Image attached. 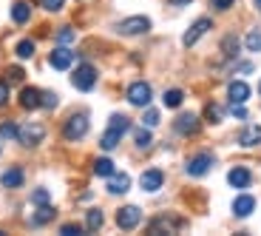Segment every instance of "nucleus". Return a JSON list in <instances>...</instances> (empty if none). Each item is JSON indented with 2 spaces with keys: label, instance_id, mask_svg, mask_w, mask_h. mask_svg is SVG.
<instances>
[{
  "label": "nucleus",
  "instance_id": "obj_29",
  "mask_svg": "<svg viewBox=\"0 0 261 236\" xmlns=\"http://www.w3.org/2000/svg\"><path fill=\"white\" fill-rule=\"evenodd\" d=\"M204 117H207V123H222V117H224V111H222V108H219V105H216V103H210L207 105V108H204Z\"/></svg>",
  "mask_w": 261,
  "mask_h": 236
},
{
  "label": "nucleus",
  "instance_id": "obj_13",
  "mask_svg": "<svg viewBox=\"0 0 261 236\" xmlns=\"http://www.w3.org/2000/svg\"><path fill=\"white\" fill-rule=\"evenodd\" d=\"M227 182L233 185V188L244 191V188H250V182H253V174H250V171L244 168V165H236V168L227 174Z\"/></svg>",
  "mask_w": 261,
  "mask_h": 236
},
{
  "label": "nucleus",
  "instance_id": "obj_32",
  "mask_svg": "<svg viewBox=\"0 0 261 236\" xmlns=\"http://www.w3.org/2000/svg\"><path fill=\"white\" fill-rule=\"evenodd\" d=\"M74 37H77V34H74V29H71V26H63V29L57 32V43H60V46H65V43H71Z\"/></svg>",
  "mask_w": 261,
  "mask_h": 236
},
{
  "label": "nucleus",
  "instance_id": "obj_33",
  "mask_svg": "<svg viewBox=\"0 0 261 236\" xmlns=\"http://www.w3.org/2000/svg\"><path fill=\"white\" fill-rule=\"evenodd\" d=\"M23 77H26V72H23L20 66H12L6 72V83H23Z\"/></svg>",
  "mask_w": 261,
  "mask_h": 236
},
{
  "label": "nucleus",
  "instance_id": "obj_9",
  "mask_svg": "<svg viewBox=\"0 0 261 236\" xmlns=\"http://www.w3.org/2000/svg\"><path fill=\"white\" fill-rule=\"evenodd\" d=\"M210 168H213V157H210V154H196V157L188 159V174L190 177H204Z\"/></svg>",
  "mask_w": 261,
  "mask_h": 236
},
{
  "label": "nucleus",
  "instance_id": "obj_34",
  "mask_svg": "<svg viewBox=\"0 0 261 236\" xmlns=\"http://www.w3.org/2000/svg\"><path fill=\"white\" fill-rule=\"evenodd\" d=\"M142 125H148V128H153V125H159V111L156 108H148L142 117Z\"/></svg>",
  "mask_w": 261,
  "mask_h": 236
},
{
  "label": "nucleus",
  "instance_id": "obj_26",
  "mask_svg": "<svg viewBox=\"0 0 261 236\" xmlns=\"http://www.w3.org/2000/svg\"><path fill=\"white\" fill-rule=\"evenodd\" d=\"M244 46H247V52H261V29H253L244 37Z\"/></svg>",
  "mask_w": 261,
  "mask_h": 236
},
{
  "label": "nucleus",
  "instance_id": "obj_31",
  "mask_svg": "<svg viewBox=\"0 0 261 236\" xmlns=\"http://www.w3.org/2000/svg\"><path fill=\"white\" fill-rule=\"evenodd\" d=\"M0 139H17V125H14V123H3V125H0Z\"/></svg>",
  "mask_w": 261,
  "mask_h": 236
},
{
  "label": "nucleus",
  "instance_id": "obj_36",
  "mask_svg": "<svg viewBox=\"0 0 261 236\" xmlns=\"http://www.w3.org/2000/svg\"><path fill=\"white\" fill-rule=\"evenodd\" d=\"M32 202H34V205H46V202H48V191H46V188H37V191L32 194Z\"/></svg>",
  "mask_w": 261,
  "mask_h": 236
},
{
  "label": "nucleus",
  "instance_id": "obj_35",
  "mask_svg": "<svg viewBox=\"0 0 261 236\" xmlns=\"http://www.w3.org/2000/svg\"><path fill=\"white\" fill-rule=\"evenodd\" d=\"M40 6L46 9V12H60L65 6V0H40Z\"/></svg>",
  "mask_w": 261,
  "mask_h": 236
},
{
  "label": "nucleus",
  "instance_id": "obj_10",
  "mask_svg": "<svg viewBox=\"0 0 261 236\" xmlns=\"http://www.w3.org/2000/svg\"><path fill=\"white\" fill-rule=\"evenodd\" d=\"M48 63H51V68H57V72H68L74 63V52H68L65 46H57L51 52V57H48Z\"/></svg>",
  "mask_w": 261,
  "mask_h": 236
},
{
  "label": "nucleus",
  "instance_id": "obj_5",
  "mask_svg": "<svg viewBox=\"0 0 261 236\" xmlns=\"http://www.w3.org/2000/svg\"><path fill=\"white\" fill-rule=\"evenodd\" d=\"M150 97H153V91H150V85L145 83V80H139V83H130V85H128V103H130V105L148 108V105H150Z\"/></svg>",
  "mask_w": 261,
  "mask_h": 236
},
{
  "label": "nucleus",
  "instance_id": "obj_17",
  "mask_svg": "<svg viewBox=\"0 0 261 236\" xmlns=\"http://www.w3.org/2000/svg\"><path fill=\"white\" fill-rule=\"evenodd\" d=\"M253 208H255V199L250 197V194H242V197H236V202H233V214H236L239 219L250 217V214H253Z\"/></svg>",
  "mask_w": 261,
  "mask_h": 236
},
{
  "label": "nucleus",
  "instance_id": "obj_44",
  "mask_svg": "<svg viewBox=\"0 0 261 236\" xmlns=\"http://www.w3.org/2000/svg\"><path fill=\"white\" fill-rule=\"evenodd\" d=\"M258 91H261V83H258Z\"/></svg>",
  "mask_w": 261,
  "mask_h": 236
},
{
  "label": "nucleus",
  "instance_id": "obj_4",
  "mask_svg": "<svg viewBox=\"0 0 261 236\" xmlns=\"http://www.w3.org/2000/svg\"><path fill=\"white\" fill-rule=\"evenodd\" d=\"M85 134H88V117L85 114H74V117H68L65 120V125H63V137L65 139H83Z\"/></svg>",
  "mask_w": 261,
  "mask_h": 236
},
{
  "label": "nucleus",
  "instance_id": "obj_40",
  "mask_svg": "<svg viewBox=\"0 0 261 236\" xmlns=\"http://www.w3.org/2000/svg\"><path fill=\"white\" fill-rule=\"evenodd\" d=\"M6 100H9V85L0 83V105H6Z\"/></svg>",
  "mask_w": 261,
  "mask_h": 236
},
{
  "label": "nucleus",
  "instance_id": "obj_6",
  "mask_svg": "<svg viewBox=\"0 0 261 236\" xmlns=\"http://www.w3.org/2000/svg\"><path fill=\"white\" fill-rule=\"evenodd\" d=\"M139 222H142V210L137 205H125V208L117 210V225L122 230H134Z\"/></svg>",
  "mask_w": 261,
  "mask_h": 236
},
{
  "label": "nucleus",
  "instance_id": "obj_38",
  "mask_svg": "<svg viewBox=\"0 0 261 236\" xmlns=\"http://www.w3.org/2000/svg\"><path fill=\"white\" fill-rule=\"evenodd\" d=\"M60 233L63 236H83V228H80V225H63Z\"/></svg>",
  "mask_w": 261,
  "mask_h": 236
},
{
  "label": "nucleus",
  "instance_id": "obj_41",
  "mask_svg": "<svg viewBox=\"0 0 261 236\" xmlns=\"http://www.w3.org/2000/svg\"><path fill=\"white\" fill-rule=\"evenodd\" d=\"M230 111H233V114H236V117H239V120H244V117H247V114H244V108H242V105H233Z\"/></svg>",
  "mask_w": 261,
  "mask_h": 236
},
{
  "label": "nucleus",
  "instance_id": "obj_1",
  "mask_svg": "<svg viewBox=\"0 0 261 236\" xmlns=\"http://www.w3.org/2000/svg\"><path fill=\"white\" fill-rule=\"evenodd\" d=\"M117 32L125 34V37H137V34H148L150 32V20L148 17H125L117 23Z\"/></svg>",
  "mask_w": 261,
  "mask_h": 236
},
{
  "label": "nucleus",
  "instance_id": "obj_28",
  "mask_svg": "<svg viewBox=\"0 0 261 236\" xmlns=\"http://www.w3.org/2000/svg\"><path fill=\"white\" fill-rule=\"evenodd\" d=\"M108 128H114V131L125 134V131L130 128V123H128V117H125V114H114V117H111V123H108Z\"/></svg>",
  "mask_w": 261,
  "mask_h": 236
},
{
  "label": "nucleus",
  "instance_id": "obj_15",
  "mask_svg": "<svg viewBox=\"0 0 261 236\" xmlns=\"http://www.w3.org/2000/svg\"><path fill=\"white\" fill-rule=\"evenodd\" d=\"M239 145L242 148H253V145H261V125H247L239 134Z\"/></svg>",
  "mask_w": 261,
  "mask_h": 236
},
{
  "label": "nucleus",
  "instance_id": "obj_24",
  "mask_svg": "<svg viewBox=\"0 0 261 236\" xmlns=\"http://www.w3.org/2000/svg\"><path fill=\"white\" fill-rule=\"evenodd\" d=\"M182 100H185V94L179 91V88H170V91H165L162 103L168 105V108H179V105H182Z\"/></svg>",
  "mask_w": 261,
  "mask_h": 236
},
{
  "label": "nucleus",
  "instance_id": "obj_37",
  "mask_svg": "<svg viewBox=\"0 0 261 236\" xmlns=\"http://www.w3.org/2000/svg\"><path fill=\"white\" fill-rule=\"evenodd\" d=\"M57 94L54 91H43V105H46V108H57Z\"/></svg>",
  "mask_w": 261,
  "mask_h": 236
},
{
  "label": "nucleus",
  "instance_id": "obj_20",
  "mask_svg": "<svg viewBox=\"0 0 261 236\" xmlns=\"http://www.w3.org/2000/svg\"><path fill=\"white\" fill-rule=\"evenodd\" d=\"M54 217H57V210H54L51 205L46 202V205H40V210H37V214L32 217V225H48Z\"/></svg>",
  "mask_w": 261,
  "mask_h": 236
},
{
  "label": "nucleus",
  "instance_id": "obj_43",
  "mask_svg": "<svg viewBox=\"0 0 261 236\" xmlns=\"http://www.w3.org/2000/svg\"><path fill=\"white\" fill-rule=\"evenodd\" d=\"M253 3H255V9H258V12H261V0H253Z\"/></svg>",
  "mask_w": 261,
  "mask_h": 236
},
{
  "label": "nucleus",
  "instance_id": "obj_25",
  "mask_svg": "<svg viewBox=\"0 0 261 236\" xmlns=\"http://www.w3.org/2000/svg\"><path fill=\"white\" fill-rule=\"evenodd\" d=\"M14 54H17L20 60L34 57V40H20V43H17V49H14Z\"/></svg>",
  "mask_w": 261,
  "mask_h": 236
},
{
  "label": "nucleus",
  "instance_id": "obj_30",
  "mask_svg": "<svg viewBox=\"0 0 261 236\" xmlns=\"http://www.w3.org/2000/svg\"><path fill=\"white\" fill-rule=\"evenodd\" d=\"M222 49H224V54H227V57H236V54H239V40H236L233 34H227V37H224V43H222Z\"/></svg>",
  "mask_w": 261,
  "mask_h": 236
},
{
  "label": "nucleus",
  "instance_id": "obj_21",
  "mask_svg": "<svg viewBox=\"0 0 261 236\" xmlns=\"http://www.w3.org/2000/svg\"><path fill=\"white\" fill-rule=\"evenodd\" d=\"M102 222H105L102 210L91 208V210H88V214H85V228H88V230H99V228H102Z\"/></svg>",
  "mask_w": 261,
  "mask_h": 236
},
{
  "label": "nucleus",
  "instance_id": "obj_8",
  "mask_svg": "<svg viewBox=\"0 0 261 236\" xmlns=\"http://www.w3.org/2000/svg\"><path fill=\"white\" fill-rule=\"evenodd\" d=\"M227 100H230V105H244L250 100V85L244 80H233L227 85Z\"/></svg>",
  "mask_w": 261,
  "mask_h": 236
},
{
  "label": "nucleus",
  "instance_id": "obj_16",
  "mask_svg": "<svg viewBox=\"0 0 261 236\" xmlns=\"http://www.w3.org/2000/svg\"><path fill=\"white\" fill-rule=\"evenodd\" d=\"M23 179H26V174H23V168H17V165L0 174V185H3V188H20Z\"/></svg>",
  "mask_w": 261,
  "mask_h": 236
},
{
  "label": "nucleus",
  "instance_id": "obj_18",
  "mask_svg": "<svg viewBox=\"0 0 261 236\" xmlns=\"http://www.w3.org/2000/svg\"><path fill=\"white\" fill-rule=\"evenodd\" d=\"M128 188H130L128 174H117V171H114L111 177H108V194H125Z\"/></svg>",
  "mask_w": 261,
  "mask_h": 236
},
{
  "label": "nucleus",
  "instance_id": "obj_12",
  "mask_svg": "<svg viewBox=\"0 0 261 236\" xmlns=\"http://www.w3.org/2000/svg\"><path fill=\"white\" fill-rule=\"evenodd\" d=\"M40 105H43V91H40V88H32V85H26V88L20 91V108L34 111V108H40Z\"/></svg>",
  "mask_w": 261,
  "mask_h": 236
},
{
  "label": "nucleus",
  "instance_id": "obj_2",
  "mask_svg": "<svg viewBox=\"0 0 261 236\" xmlns=\"http://www.w3.org/2000/svg\"><path fill=\"white\" fill-rule=\"evenodd\" d=\"M17 139L23 145H40L43 139H46V125H40V123H23L17 128Z\"/></svg>",
  "mask_w": 261,
  "mask_h": 236
},
{
  "label": "nucleus",
  "instance_id": "obj_14",
  "mask_svg": "<svg viewBox=\"0 0 261 236\" xmlns=\"http://www.w3.org/2000/svg\"><path fill=\"white\" fill-rule=\"evenodd\" d=\"M199 128H202V123H199L196 114H182V117L176 120V131L182 134V137H193V134H199Z\"/></svg>",
  "mask_w": 261,
  "mask_h": 236
},
{
  "label": "nucleus",
  "instance_id": "obj_7",
  "mask_svg": "<svg viewBox=\"0 0 261 236\" xmlns=\"http://www.w3.org/2000/svg\"><path fill=\"white\" fill-rule=\"evenodd\" d=\"M210 26H213V20H210V17H199V20L193 23V26H190L188 32H185L182 43H185L188 49H190V46H196V40L202 37V34H207V32H210Z\"/></svg>",
  "mask_w": 261,
  "mask_h": 236
},
{
  "label": "nucleus",
  "instance_id": "obj_42",
  "mask_svg": "<svg viewBox=\"0 0 261 236\" xmlns=\"http://www.w3.org/2000/svg\"><path fill=\"white\" fill-rule=\"evenodd\" d=\"M170 3H176V6H179V3H190V0H170Z\"/></svg>",
  "mask_w": 261,
  "mask_h": 236
},
{
  "label": "nucleus",
  "instance_id": "obj_22",
  "mask_svg": "<svg viewBox=\"0 0 261 236\" xmlns=\"http://www.w3.org/2000/svg\"><path fill=\"white\" fill-rule=\"evenodd\" d=\"M119 139H122V134L114 131V128H108V131L102 134V139H99V145H102L105 151H114V148L119 145Z\"/></svg>",
  "mask_w": 261,
  "mask_h": 236
},
{
  "label": "nucleus",
  "instance_id": "obj_39",
  "mask_svg": "<svg viewBox=\"0 0 261 236\" xmlns=\"http://www.w3.org/2000/svg\"><path fill=\"white\" fill-rule=\"evenodd\" d=\"M233 3H236V0H210V6H213L216 12H227Z\"/></svg>",
  "mask_w": 261,
  "mask_h": 236
},
{
  "label": "nucleus",
  "instance_id": "obj_27",
  "mask_svg": "<svg viewBox=\"0 0 261 236\" xmlns=\"http://www.w3.org/2000/svg\"><path fill=\"white\" fill-rule=\"evenodd\" d=\"M134 143H137V148H150L153 137H150L148 128H137V131H134Z\"/></svg>",
  "mask_w": 261,
  "mask_h": 236
},
{
  "label": "nucleus",
  "instance_id": "obj_19",
  "mask_svg": "<svg viewBox=\"0 0 261 236\" xmlns=\"http://www.w3.org/2000/svg\"><path fill=\"white\" fill-rule=\"evenodd\" d=\"M29 17H32V6H29L26 0H14L12 3V20L17 26H23V23H29Z\"/></svg>",
  "mask_w": 261,
  "mask_h": 236
},
{
  "label": "nucleus",
  "instance_id": "obj_23",
  "mask_svg": "<svg viewBox=\"0 0 261 236\" xmlns=\"http://www.w3.org/2000/svg\"><path fill=\"white\" fill-rule=\"evenodd\" d=\"M94 174H97V177H111V174H114V162L108 157H99L97 162H94Z\"/></svg>",
  "mask_w": 261,
  "mask_h": 236
},
{
  "label": "nucleus",
  "instance_id": "obj_3",
  "mask_svg": "<svg viewBox=\"0 0 261 236\" xmlns=\"http://www.w3.org/2000/svg\"><path fill=\"white\" fill-rule=\"evenodd\" d=\"M71 83H74V88H80V91H91L94 85H97V68L88 66V63L77 66V72L71 74Z\"/></svg>",
  "mask_w": 261,
  "mask_h": 236
},
{
  "label": "nucleus",
  "instance_id": "obj_11",
  "mask_svg": "<svg viewBox=\"0 0 261 236\" xmlns=\"http://www.w3.org/2000/svg\"><path fill=\"white\" fill-rule=\"evenodd\" d=\"M162 182H165V174L159 168H148L142 177H139V185H142V191H148V194L159 191V188H162Z\"/></svg>",
  "mask_w": 261,
  "mask_h": 236
}]
</instances>
